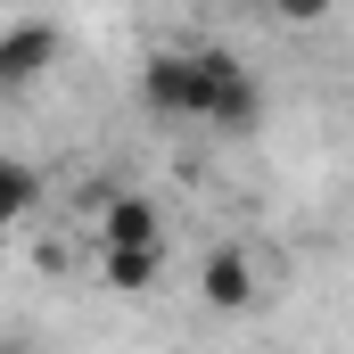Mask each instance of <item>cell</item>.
I'll return each instance as SVG.
<instances>
[{
    "instance_id": "obj_3",
    "label": "cell",
    "mask_w": 354,
    "mask_h": 354,
    "mask_svg": "<svg viewBox=\"0 0 354 354\" xmlns=\"http://www.w3.org/2000/svg\"><path fill=\"white\" fill-rule=\"evenodd\" d=\"M198 288H206L214 313H248V305H256V264H248V248H214L206 272H198Z\"/></svg>"
},
{
    "instance_id": "obj_5",
    "label": "cell",
    "mask_w": 354,
    "mask_h": 354,
    "mask_svg": "<svg viewBox=\"0 0 354 354\" xmlns=\"http://www.w3.org/2000/svg\"><path fill=\"white\" fill-rule=\"evenodd\" d=\"M107 239H157V206H149V198H115Z\"/></svg>"
},
{
    "instance_id": "obj_4",
    "label": "cell",
    "mask_w": 354,
    "mask_h": 354,
    "mask_svg": "<svg viewBox=\"0 0 354 354\" xmlns=\"http://www.w3.org/2000/svg\"><path fill=\"white\" fill-rule=\"evenodd\" d=\"M157 264H165L157 239H107V280L115 288H157Z\"/></svg>"
},
{
    "instance_id": "obj_1",
    "label": "cell",
    "mask_w": 354,
    "mask_h": 354,
    "mask_svg": "<svg viewBox=\"0 0 354 354\" xmlns=\"http://www.w3.org/2000/svg\"><path fill=\"white\" fill-rule=\"evenodd\" d=\"M140 99L149 115L165 124H198V132H256L264 124V83L248 75V58H231L223 41H198V50H157L149 75H140Z\"/></svg>"
},
{
    "instance_id": "obj_6",
    "label": "cell",
    "mask_w": 354,
    "mask_h": 354,
    "mask_svg": "<svg viewBox=\"0 0 354 354\" xmlns=\"http://www.w3.org/2000/svg\"><path fill=\"white\" fill-rule=\"evenodd\" d=\"M330 8H338V0H264V17H272V25H288V33H313Z\"/></svg>"
},
{
    "instance_id": "obj_2",
    "label": "cell",
    "mask_w": 354,
    "mask_h": 354,
    "mask_svg": "<svg viewBox=\"0 0 354 354\" xmlns=\"http://www.w3.org/2000/svg\"><path fill=\"white\" fill-rule=\"evenodd\" d=\"M66 58V33L50 25V17H25V25H8L0 33V91H33L50 66Z\"/></svg>"
}]
</instances>
